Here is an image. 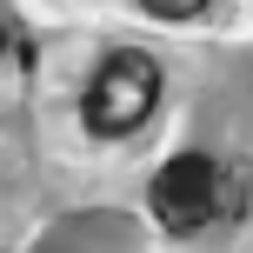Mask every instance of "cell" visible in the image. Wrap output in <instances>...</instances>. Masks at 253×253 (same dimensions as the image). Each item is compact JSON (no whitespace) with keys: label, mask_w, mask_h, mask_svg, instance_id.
Here are the masks:
<instances>
[{"label":"cell","mask_w":253,"mask_h":253,"mask_svg":"<svg viewBox=\"0 0 253 253\" xmlns=\"http://www.w3.org/2000/svg\"><path fill=\"white\" fill-rule=\"evenodd\" d=\"M160 107V60L140 47H120L100 60V74L87 80V100H80V114L100 140H120L133 133V126H147V114Z\"/></svg>","instance_id":"6da1fadb"},{"label":"cell","mask_w":253,"mask_h":253,"mask_svg":"<svg viewBox=\"0 0 253 253\" xmlns=\"http://www.w3.org/2000/svg\"><path fill=\"white\" fill-rule=\"evenodd\" d=\"M153 213L167 233H207L227 213V173L207 153H173L153 173Z\"/></svg>","instance_id":"7a4b0ae2"},{"label":"cell","mask_w":253,"mask_h":253,"mask_svg":"<svg viewBox=\"0 0 253 253\" xmlns=\"http://www.w3.org/2000/svg\"><path fill=\"white\" fill-rule=\"evenodd\" d=\"M140 7H147V13H160V20H193L207 0H140Z\"/></svg>","instance_id":"3957f363"},{"label":"cell","mask_w":253,"mask_h":253,"mask_svg":"<svg viewBox=\"0 0 253 253\" xmlns=\"http://www.w3.org/2000/svg\"><path fill=\"white\" fill-rule=\"evenodd\" d=\"M0 53H7V20H0Z\"/></svg>","instance_id":"277c9868"}]
</instances>
